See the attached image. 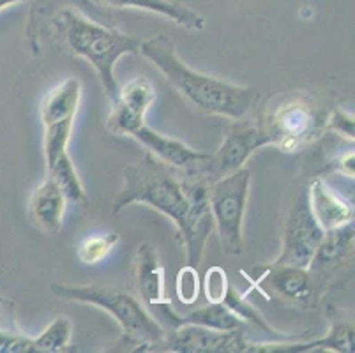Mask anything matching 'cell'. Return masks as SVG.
<instances>
[{
    "label": "cell",
    "mask_w": 355,
    "mask_h": 353,
    "mask_svg": "<svg viewBox=\"0 0 355 353\" xmlns=\"http://www.w3.org/2000/svg\"><path fill=\"white\" fill-rule=\"evenodd\" d=\"M313 218L324 232L354 223V205L336 193L322 177H315L306 191Z\"/></svg>",
    "instance_id": "obj_15"
},
{
    "label": "cell",
    "mask_w": 355,
    "mask_h": 353,
    "mask_svg": "<svg viewBox=\"0 0 355 353\" xmlns=\"http://www.w3.org/2000/svg\"><path fill=\"white\" fill-rule=\"evenodd\" d=\"M24 2H27V0H0V11H4V9L11 8V6L24 4Z\"/></svg>",
    "instance_id": "obj_29"
},
{
    "label": "cell",
    "mask_w": 355,
    "mask_h": 353,
    "mask_svg": "<svg viewBox=\"0 0 355 353\" xmlns=\"http://www.w3.org/2000/svg\"><path fill=\"white\" fill-rule=\"evenodd\" d=\"M322 237H324V230L313 218L308 205V196H306L304 191L297 198L295 205L290 212L285 228V239H283L282 255L274 261L309 268Z\"/></svg>",
    "instance_id": "obj_10"
},
{
    "label": "cell",
    "mask_w": 355,
    "mask_h": 353,
    "mask_svg": "<svg viewBox=\"0 0 355 353\" xmlns=\"http://www.w3.org/2000/svg\"><path fill=\"white\" fill-rule=\"evenodd\" d=\"M246 277L257 288H267L293 304H306L311 295V268L272 261L254 267Z\"/></svg>",
    "instance_id": "obj_12"
},
{
    "label": "cell",
    "mask_w": 355,
    "mask_h": 353,
    "mask_svg": "<svg viewBox=\"0 0 355 353\" xmlns=\"http://www.w3.org/2000/svg\"><path fill=\"white\" fill-rule=\"evenodd\" d=\"M71 2H76V4H80V6H94V2H92V0H71Z\"/></svg>",
    "instance_id": "obj_30"
},
{
    "label": "cell",
    "mask_w": 355,
    "mask_h": 353,
    "mask_svg": "<svg viewBox=\"0 0 355 353\" xmlns=\"http://www.w3.org/2000/svg\"><path fill=\"white\" fill-rule=\"evenodd\" d=\"M73 322L67 316L55 318L37 338H32L34 353H57L69 350Z\"/></svg>",
    "instance_id": "obj_22"
},
{
    "label": "cell",
    "mask_w": 355,
    "mask_h": 353,
    "mask_svg": "<svg viewBox=\"0 0 355 353\" xmlns=\"http://www.w3.org/2000/svg\"><path fill=\"white\" fill-rule=\"evenodd\" d=\"M74 119L76 117H64V119H46L43 122V150L46 161V173L50 179L62 187L67 200L76 205H87L85 187H83L80 175L74 168L69 155V141L73 132Z\"/></svg>",
    "instance_id": "obj_8"
},
{
    "label": "cell",
    "mask_w": 355,
    "mask_h": 353,
    "mask_svg": "<svg viewBox=\"0 0 355 353\" xmlns=\"http://www.w3.org/2000/svg\"><path fill=\"white\" fill-rule=\"evenodd\" d=\"M163 309V316L168 320V323L173 327L182 325V323H193V325H202L207 329L214 330H235V329H244L246 323L242 322L234 311L228 309L225 304H211L209 306L198 307L196 311H191L186 316H179L175 311L172 309L170 302L161 306Z\"/></svg>",
    "instance_id": "obj_19"
},
{
    "label": "cell",
    "mask_w": 355,
    "mask_h": 353,
    "mask_svg": "<svg viewBox=\"0 0 355 353\" xmlns=\"http://www.w3.org/2000/svg\"><path fill=\"white\" fill-rule=\"evenodd\" d=\"M308 352H354V323L336 320L324 338L306 343H251L246 353H308Z\"/></svg>",
    "instance_id": "obj_14"
},
{
    "label": "cell",
    "mask_w": 355,
    "mask_h": 353,
    "mask_svg": "<svg viewBox=\"0 0 355 353\" xmlns=\"http://www.w3.org/2000/svg\"><path fill=\"white\" fill-rule=\"evenodd\" d=\"M53 25L71 53L85 58L94 67L106 97L110 103L114 101L119 92L115 64L124 55H138L140 39L114 27H105L71 8L60 9L55 15Z\"/></svg>",
    "instance_id": "obj_3"
},
{
    "label": "cell",
    "mask_w": 355,
    "mask_h": 353,
    "mask_svg": "<svg viewBox=\"0 0 355 353\" xmlns=\"http://www.w3.org/2000/svg\"><path fill=\"white\" fill-rule=\"evenodd\" d=\"M336 170L345 173L347 177H350V179H354V150L341 155L340 160H338V164H336Z\"/></svg>",
    "instance_id": "obj_28"
},
{
    "label": "cell",
    "mask_w": 355,
    "mask_h": 353,
    "mask_svg": "<svg viewBox=\"0 0 355 353\" xmlns=\"http://www.w3.org/2000/svg\"><path fill=\"white\" fill-rule=\"evenodd\" d=\"M50 288L59 299L89 304L106 311L119 323L125 341L140 346L137 350L141 352H150L166 334V329L148 313L144 302L128 291L103 284L53 283Z\"/></svg>",
    "instance_id": "obj_4"
},
{
    "label": "cell",
    "mask_w": 355,
    "mask_h": 353,
    "mask_svg": "<svg viewBox=\"0 0 355 353\" xmlns=\"http://www.w3.org/2000/svg\"><path fill=\"white\" fill-rule=\"evenodd\" d=\"M92 2L115 9H137V11L153 12V15L170 19L189 32H202L205 28V18L202 12L175 0H92Z\"/></svg>",
    "instance_id": "obj_17"
},
{
    "label": "cell",
    "mask_w": 355,
    "mask_h": 353,
    "mask_svg": "<svg viewBox=\"0 0 355 353\" xmlns=\"http://www.w3.org/2000/svg\"><path fill=\"white\" fill-rule=\"evenodd\" d=\"M228 288H230V281H228L227 272L221 267H211L207 268L205 276L202 281V290L203 295L207 299V302L211 304H221L225 300L228 293Z\"/></svg>",
    "instance_id": "obj_26"
},
{
    "label": "cell",
    "mask_w": 355,
    "mask_h": 353,
    "mask_svg": "<svg viewBox=\"0 0 355 353\" xmlns=\"http://www.w3.org/2000/svg\"><path fill=\"white\" fill-rule=\"evenodd\" d=\"M324 110L306 94H288L258 119L261 129L283 152H299L311 145L325 131Z\"/></svg>",
    "instance_id": "obj_5"
},
{
    "label": "cell",
    "mask_w": 355,
    "mask_h": 353,
    "mask_svg": "<svg viewBox=\"0 0 355 353\" xmlns=\"http://www.w3.org/2000/svg\"><path fill=\"white\" fill-rule=\"evenodd\" d=\"M325 129H331V131L345 136L347 140L354 141V115L341 108H334L325 121Z\"/></svg>",
    "instance_id": "obj_27"
},
{
    "label": "cell",
    "mask_w": 355,
    "mask_h": 353,
    "mask_svg": "<svg viewBox=\"0 0 355 353\" xmlns=\"http://www.w3.org/2000/svg\"><path fill=\"white\" fill-rule=\"evenodd\" d=\"M121 237L117 232L103 233V235H92V237L85 239L82 244L78 246V258L87 265L101 264L110 252L114 251L115 246L119 244Z\"/></svg>",
    "instance_id": "obj_23"
},
{
    "label": "cell",
    "mask_w": 355,
    "mask_h": 353,
    "mask_svg": "<svg viewBox=\"0 0 355 353\" xmlns=\"http://www.w3.org/2000/svg\"><path fill=\"white\" fill-rule=\"evenodd\" d=\"M137 290L144 306L159 307L170 302L164 286V268L157 251L150 244H140L137 251Z\"/></svg>",
    "instance_id": "obj_18"
},
{
    "label": "cell",
    "mask_w": 355,
    "mask_h": 353,
    "mask_svg": "<svg viewBox=\"0 0 355 353\" xmlns=\"http://www.w3.org/2000/svg\"><path fill=\"white\" fill-rule=\"evenodd\" d=\"M138 53L153 64L166 83L191 108L207 115H219L230 121H241L260 101V92L253 87H242L219 78L191 69L180 60L175 44L170 37L157 34L144 39Z\"/></svg>",
    "instance_id": "obj_2"
},
{
    "label": "cell",
    "mask_w": 355,
    "mask_h": 353,
    "mask_svg": "<svg viewBox=\"0 0 355 353\" xmlns=\"http://www.w3.org/2000/svg\"><path fill=\"white\" fill-rule=\"evenodd\" d=\"M266 145H269V138L261 129L258 119L253 121L244 117L241 121H234V124L225 132L218 150L209 154L207 161L202 164L196 179L212 184L214 180L228 177L246 166L251 155Z\"/></svg>",
    "instance_id": "obj_7"
},
{
    "label": "cell",
    "mask_w": 355,
    "mask_h": 353,
    "mask_svg": "<svg viewBox=\"0 0 355 353\" xmlns=\"http://www.w3.org/2000/svg\"><path fill=\"white\" fill-rule=\"evenodd\" d=\"M354 223L324 232V237H322L320 244L316 248L309 268L334 267L340 261H343L350 255L352 248H354Z\"/></svg>",
    "instance_id": "obj_20"
},
{
    "label": "cell",
    "mask_w": 355,
    "mask_h": 353,
    "mask_svg": "<svg viewBox=\"0 0 355 353\" xmlns=\"http://www.w3.org/2000/svg\"><path fill=\"white\" fill-rule=\"evenodd\" d=\"M223 304H225L228 309L234 311L235 315H237L244 323H253L254 327H258V329H261V330H266V332L272 334L274 338H279V336H282L279 332H277V330H274L272 327L267 323V320L263 318V316H261L257 309H254L253 304L248 302V300L244 299V295H241V293H239V291L232 286V284H230V288H228V293H227V297H225V300H223Z\"/></svg>",
    "instance_id": "obj_24"
},
{
    "label": "cell",
    "mask_w": 355,
    "mask_h": 353,
    "mask_svg": "<svg viewBox=\"0 0 355 353\" xmlns=\"http://www.w3.org/2000/svg\"><path fill=\"white\" fill-rule=\"evenodd\" d=\"M251 171L246 166L214 180L207 187L209 209L223 251L232 257L244 252V214L250 196Z\"/></svg>",
    "instance_id": "obj_6"
},
{
    "label": "cell",
    "mask_w": 355,
    "mask_h": 353,
    "mask_svg": "<svg viewBox=\"0 0 355 353\" xmlns=\"http://www.w3.org/2000/svg\"><path fill=\"white\" fill-rule=\"evenodd\" d=\"M150 352L172 353H246L244 330H214L193 323H182L166 330L164 338Z\"/></svg>",
    "instance_id": "obj_9"
},
{
    "label": "cell",
    "mask_w": 355,
    "mask_h": 353,
    "mask_svg": "<svg viewBox=\"0 0 355 353\" xmlns=\"http://www.w3.org/2000/svg\"><path fill=\"white\" fill-rule=\"evenodd\" d=\"M67 196L62 187L53 179L46 177L28 200V216L34 225L46 233H59L62 228L64 212L67 207Z\"/></svg>",
    "instance_id": "obj_16"
},
{
    "label": "cell",
    "mask_w": 355,
    "mask_h": 353,
    "mask_svg": "<svg viewBox=\"0 0 355 353\" xmlns=\"http://www.w3.org/2000/svg\"><path fill=\"white\" fill-rule=\"evenodd\" d=\"M131 138H135L141 147H145L147 154L153 155L154 160L161 161L173 170L182 171L184 175H189V177H196L202 164L209 157V154L205 152L188 147L175 138L159 135L147 124L141 126Z\"/></svg>",
    "instance_id": "obj_13"
},
{
    "label": "cell",
    "mask_w": 355,
    "mask_h": 353,
    "mask_svg": "<svg viewBox=\"0 0 355 353\" xmlns=\"http://www.w3.org/2000/svg\"><path fill=\"white\" fill-rule=\"evenodd\" d=\"M0 353H34L28 338L16 322L15 302L0 297Z\"/></svg>",
    "instance_id": "obj_21"
},
{
    "label": "cell",
    "mask_w": 355,
    "mask_h": 353,
    "mask_svg": "<svg viewBox=\"0 0 355 353\" xmlns=\"http://www.w3.org/2000/svg\"><path fill=\"white\" fill-rule=\"evenodd\" d=\"M156 101V89L147 78L140 76L119 87L106 119V129L114 136H131L145 126V113Z\"/></svg>",
    "instance_id": "obj_11"
},
{
    "label": "cell",
    "mask_w": 355,
    "mask_h": 353,
    "mask_svg": "<svg viewBox=\"0 0 355 353\" xmlns=\"http://www.w3.org/2000/svg\"><path fill=\"white\" fill-rule=\"evenodd\" d=\"M200 290H202V281H200L198 270L193 265H184L177 274L175 291L177 299L186 306H191L198 300Z\"/></svg>",
    "instance_id": "obj_25"
},
{
    "label": "cell",
    "mask_w": 355,
    "mask_h": 353,
    "mask_svg": "<svg viewBox=\"0 0 355 353\" xmlns=\"http://www.w3.org/2000/svg\"><path fill=\"white\" fill-rule=\"evenodd\" d=\"M203 180L184 175L145 154L122 170V187L112 203V212L144 203L172 219L184 244L188 265L198 268L214 221Z\"/></svg>",
    "instance_id": "obj_1"
}]
</instances>
